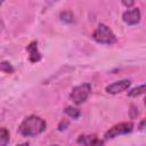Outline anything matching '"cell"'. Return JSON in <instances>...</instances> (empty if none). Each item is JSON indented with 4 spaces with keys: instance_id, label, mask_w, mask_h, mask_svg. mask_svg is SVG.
<instances>
[{
    "instance_id": "obj_1",
    "label": "cell",
    "mask_w": 146,
    "mask_h": 146,
    "mask_svg": "<svg viewBox=\"0 0 146 146\" xmlns=\"http://www.w3.org/2000/svg\"><path fill=\"white\" fill-rule=\"evenodd\" d=\"M46 127L47 123L43 119L36 115H30L22 121L19 125V132L24 137H34L42 133L46 130Z\"/></svg>"
},
{
    "instance_id": "obj_2",
    "label": "cell",
    "mask_w": 146,
    "mask_h": 146,
    "mask_svg": "<svg viewBox=\"0 0 146 146\" xmlns=\"http://www.w3.org/2000/svg\"><path fill=\"white\" fill-rule=\"evenodd\" d=\"M92 39L102 44H112L116 42V36L113 31L103 23H100L92 33Z\"/></svg>"
},
{
    "instance_id": "obj_3",
    "label": "cell",
    "mask_w": 146,
    "mask_h": 146,
    "mask_svg": "<svg viewBox=\"0 0 146 146\" xmlns=\"http://www.w3.org/2000/svg\"><path fill=\"white\" fill-rule=\"evenodd\" d=\"M90 92H91V84L86 82V83L74 87L70 94V98L74 104L80 105L88 99Z\"/></svg>"
},
{
    "instance_id": "obj_4",
    "label": "cell",
    "mask_w": 146,
    "mask_h": 146,
    "mask_svg": "<svg viewBox=\"0 0 146 146\" xmlns=\"http://www.w3.org/2000/svg\"><path fill=\"white\" fill-rule=\"evenodd\" d=\"M132 130H133V123L132 122H122V123L115 124L108 131H106V133L104 135V138L105 139H113L117 136L130 133Z\"/></svg>"
},
{
    "instance_id": "obj_5",
    "label": "cell",
    "mask_w": 146,
    "mask_h": 146,
    "mask_svg": "<svg viewBox=\"0 0 146 146\" xmlns=\"http://www.w3.org/2000/svg\"><path fill=\"white\" fill-rule=\"evenodd\" d=\"M140 18H141V14H140V10L138 8H132V9H129L127 11L123 13L122 15V19L125 24L128 25H136L140 22Z\"/></svg>"
},
{
    "instance_id": "obj_6",
    "label": "cell",
    "mask_w": 146,
    "mask_h": 146,
    "mask_svg": "<svg viewBox=\"0 0 146 146\" xmlns=\"http://www.w3.org/2000/svg\"><path fill=\"white\" fill-rule=\"evenodd\" d=\"M131 84V81L128 80V79H124V80H120V81H116L114 83H111L106 87V91L108 94H112V95H116V94H120V92H123L125 91Z\"/></svg>"
},
{
    "instance_id": "obj_7",
    "label": "cell",
    "mask_w": 146,
    "mask_h": 146,
    "mask_svg": "<svg viewBox=\"0 0 146 146\" xmlns=\"http://www.w3.org/2000/svg\"><path fill=\"white\" fill-rule=\"evenodd\" d=\"M26 51L29 54V59L31 63H36L41 59V54L38 49V42L36 41L30 42L26 47Z\"/></svg>"
},
{
    "instance_id": "obj_8",
    "label": "cell",
    "mask_w": 146,
    "mask_h": 146,
    "mask_svg": "<svg viewBox=\"0 0 146 146\" xmlns=\"http://www.w3.org/2000/svg\"><path fill=\"white\" fill-rule=\"evenodd\" d=\"M78 144L80 145H86V146H94V145H103L104 141L99 139L96 135H89V136H80L76 140Z\"/></svg>"
},
{
    "instance_id": "obj_9",
    "label": "cell",
    "mask_w": 146,
    "mask_h": 146,
    "mask_svg": "<svg viewBox=\"0 0 146 146\" xmlns=\"http://www.w3.org/2000/svg\"><path fill=\"white\" fill-rule=\"evenodd\" d=\"M9 131L7 128H0V146H6L9 143Z\"/></svg>"
},
{
    "instance_id": "obj_10",
    "label": "cell",
    "mask_w": 146,
    "mask_h": 146,
    "mask_svg": "<svg viewBox=\"0 0 146 146\" xmlns=\"http://www.w3.org/2000/svg\"><path fill=\"white\" fill-rule=\"evenodd\" d=\"M64 112H65L70 117L74 119V120L79 119V117H80V115H81L80 110H78V108H75V107H73V106H67V107L64 110Z\"/></svg>"
},
{
    "instance_id": "obj_11",
    "label": "cell",
    "mask_w": 146,
    "mask_h": 146,
    "mask_svg": "<svg viewBox=\"0 0 146 146\" xmlns=\"http://www.w3.org/2000/svg\"><path fill=\"white\" fill-rule=\"evenodd\" d=\"M145 89H146V86L145 84H141L139 87H136V88L131 89L128 92V95H129V97H138V96H140V95H143L145 92Z\"/></svg>"
},
{
    "instance_id": "obj_12",
    "label": "cell",
    "mask_w": 146,
    "mask_h": 146,
    "mask_svg": "<svg viewBox=\"0 0 146 146\" xmlns=\"http://www.w3.org/2000/svg\"><path fill=\"white\" fill-rule=\"evenodd\" d=\"M0 72L11 74L14 73V67L9 62H0Z\"/></svg>"
},
{
    "instance_id": "obj_13",
    "label": "cell",
    "mask_w": 146,
    "mask_h": 146,
    "mask_svg": "<svg viewBox=\"0 0 146 146\" xmlns=\"http://www.w3.org/2000/svg\"><path fill=\"white\" fill-rule=\"evenodd\" d=\"M59 17H60V19H62L63 22H65V23H72L73 19H74L73 14H72V11H70V10H64V11H62Z\"/></svg>"
},
{
    "instance_id": "obj_14",
    "label": "cell",
    "mask_w": 146,
    "mask_h": 146,
    "mask_svg": "<svg viewBox=\"0 0 146 146\" xmlns=\"http://www.w3.org/2000/svg\"><path fill=\"white\" fill-rule=\"evenodd\" d=\"M68 124H70V122H68L67 120H62V121L59 122V124H58V130H59V131L65 130V129L68 127Z\"/></svg>"
},
{
    "instance_id": "obj_15",
    "label": "cell",
    "mask_w": 146,
    "mask_h": 146,
    "mask_svg": "<svg viewBox=\"0 0 146 146\" xmlns=\"http://www.w3.org/2000/svg\"><path fill=\"white\" fill-rule=\"evenodd\" d=\"M122 3L127 8H131L133 6V3H135V0H122Z\"/></svg>"
},
{
    "instance_id": "obj_16",
    "label": "cell",
    "mask_w": 146,
    "mask_h": 146,
    "mask_svg": "<svg viewBox=\"0 0 146 146\" xmlns=\"http://www.w3.org/2000/svg\"><path fill=\"white\" fill-rule=\"evenodd\" d=\"M137 110H138V108H136L133 105L131 106V116H132V117H135V116L138 115V111H137Z\"/></svg>"
},
{
    "instance_id": "obj_17",
    "label": "cell",
    "mask_w": 146,
    "mask_h": 146,
    "mask_svg": "<svg viewBox=\"0 0 146 146\" xmlns=\"http://www.w3.org/2000/svg\"><path fill=\"white\" fill-rule=\"evenodd\" d=\"M144 123H145V120H143V121H141V123H140V130H143V129H144Z\"/></svg>"
},
{
    "instance_id": "obj_18",
    "label": "cell",
    "mask_w": 146,
    "mask_h": 146,
    "mask_svg": "<svg viewBox=\"0 0 146 146\" xmlns=\"http://www.w3.org/2000/svg\"><path fill=\"white\" fill-rule=\"evenodd\" d=\"M3 1H5V0H0V6L2 5V2H3Z\"/></svg>"
}]
</instances>
